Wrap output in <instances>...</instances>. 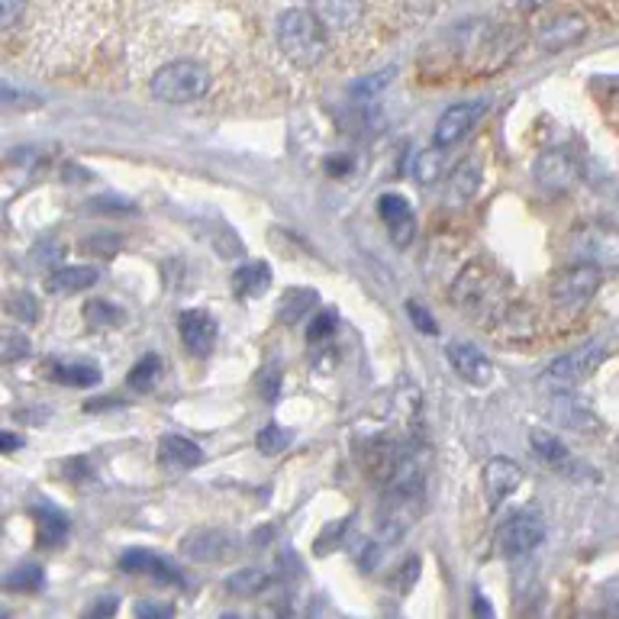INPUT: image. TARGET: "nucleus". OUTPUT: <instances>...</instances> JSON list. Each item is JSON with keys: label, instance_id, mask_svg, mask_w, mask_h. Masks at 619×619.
<instances>
[{"label": "nucleus", "instance_id": "nucleus-19", "mask_svg": "<svg viewBox=\"0 0 619 619\" xmlns=\"http://www.w3.org/2000/svg\"><path fill=\"white\" fill-rule=\"evenodd\" d=\"M159 461L169 471H190L203 461V451L197 443L172 433V436H162V443H159Z\"/></svg>", "mask_w": 619, "mask_h": 619}, {"label": "nucleus", "instance_id": "nucleus-23", "mask_svg": "<svg viewBox=\"0 0 619 619\" xmlns=\"http://www.w3.org/2000/svg\"><path fill=\"white\" fill-rule=\"evenodd\" d=\"M271 287V268L265 262H249L233 274V290L239 297H265Z\"/></svg>", "mask_w": 619, "mask_h": 619}, {"label": "nucleus", "instance_id": "nucleus-28", "mask_svg": "<svg viewBox=\"0 0 619 619\" xmlns=\"http://www.w3.org/2000/svg\"><path fill=\"white\" fill-rule=\"evenodd\" d=\"M410 172H413V177H417L423 187L436 184L445 172V152L443 149H426V152H420V156L413 159Z\"/></svg>", "mask_w": 619, "mask_h": 619}, {"label": "nucleus", "instance_id": "nucleus-51", "mask_svg": "<svg viewBox=\"0 0 619 619\" xmlns=\"http://www.w3.org/2000/svg\"><path fill=\"white\" fill-rule=\"evenodd\" d=\"M604 594H607V601H610V607H614V614H619V578H614L607 587H604Z\"/></svg>", "mask_w": 619, "mask_h": 619}, {"label": "nucleus", "instance_id": "nucleus-44", "mask_svg": "<svg viewBox=\"0 0 619 619\" xmlns=\"http://www.w3.org/2000/svg\"><path fill=\"white\" fill-rule=\"evenodd\" d=\"M417 578H420V558H417V555H410V558L400 565V574L394 578V587H397L400 594H407V591L417 584Z\"/></svg>", "mask_w": 619, "mask_h": 619}, {"label": "nucleus", "instance_id": "nucleus-7", "mask_svg": "<svg viewBox=\"0 0 619 619\" xmlns=\"http://www.w3.org/2000/svg\"><path fill=\"white\" fill-rule=\"evenodd\" d=\"M535 36H538V46L545 52H561V49H568L587 36V20L574 10H555V13L538 20Z\"/></svg>", "mask_w": 619, "mask_h": 619}, {"label": "nucleus", "instance_id": "nucleus-8", "mask_svg": "<svg viewBox=\"0 0 619 619\" xmlns=\"http://www.w3.org/2000/svg\"><path fill=\"white\" fill-rule=\"evenodd\" d=\"M310 10H313V16L320 20V26H323L326 39H330V46H333V39L361 33L364 16H368V7H364V3H349V0H323V3H313Z\"/></svg>", "mask_w": 619, "mask_h": 619}, {"label": "nucleus", "instance_id": "nucleus-4", "mask_svg": "<svg viewBox=\"0 0 619 619\" xmlns=\"http://www.w3.org/2000/svg\"><path fill=\"white\" fill-rule=\"evenodd\" d=\"M601 358H604V349L601 346H584V349H578V352H568L561 355V358H555L542 374H538V387H545L548 394H571V387L574 384H581L597 364H601Z\"/></svg>", "mask_w": 619, "mask_h": 619}, {"label": "nucleus", "instance_id": "nucleus-39", "mask_svg": "<svg viewBox=\"0 0 619 619\" xmlns=\"http://www.w3.org/2000/svg\"><path fill=\"white\" fill-rule=\"evenodd\" d=\"M391 85V72H384V75H371V78H364V82H358L352 88V100L355 103H368L374 94H381V90Z\"/></svg>", "mask_w": 619, "mask_h": 619}, {"label": "nucleus", "instance_id": "nucleus-17", "mask_svg": "<svg viewBox=\"0 0 619 619\" xmlns=\"http://www.w3.org/2000/svg\"><path fill=\"white\" fill-rule=\"evenodd\" d=\"M552 420H555L558 426L571 430V433H594V430H601L597 410H594L587 400L574 397V394H558V397L552 400Z\"/></svg>", "mask_w": 619, "mask_h": 619}, {"label": "nucleus", "instance_id": "nucleus-50", "mask_svg": "<svg viewBox=\"0 0 619 619\" xmlns=\"http://www.w3.org/2000/svg\"><path fill=\"white\" fill-rule=\"evenodd\" d=\"M16 448H23V440H20V436L0 433V451H16Z\"/></svg>", "mask_w": 619, "mask_h": 619}, {"label": "nucleus", "instance_id": "nucleus-49", "mask_svg": "<svg viewBox=\"0 0 619 619\" xmlns=\"http://www.w3.org/2000/svg\"><path fill=\"white\" fill-rule=\"evenodd\" d=\"M349 169H352V162H349V159H330V162H326V172L336 177L346 175Z\"/></svg>", "mask_w": 619, "mask_h": 619}, {"label": "nucleus", "instance_id": "nucleus-43", "mask_svg": "<svg viewBox=\"0 0 619 619\" xmlns=\"http://www.w3.org/2000/svg\"><path fill=\"white\" fill-rule=\"evenodd\" d=\"M407 313H410V320H413V326L423 333V336H440V323L430 317V310L423 307V304H407Z\"/></svg>", "mask_w": 619, "mask_h": 619}, {"label": "nucleus", "instance_id": "nucleus-48", "mask_svg": "<svg viewBox=\"0 0 619 619\" xmlns=\"http://www.w3.org/2000/svg\"><path fill=\"white\" fill-rule=\"evenodd\" d=\"M256 619H287V607H281V604H265V607L256 614Z\"/></svg>", "mask_w": 619, "mask_h": 619}, {"label": "nucleus", "instance_id": "nucleus-15", "mask_svg": "<svg viewBox=\"0 0 619 619\" xmlns=\"http://www.w3.org/2000/svg\"><path fill=\"white\" fill-rule=\"evenodd\" d=\"M404 445L394 436H374L364 443V471L377 481V484H391L404 465Z\"/></svg>", "mask_w": 619, "mask_h": 619}, {"label": "nucleus", "instance_id": "nucleus-37", "mask_svg": "<svg viewBox=\"0 0 619 619\" xmlns=\"http://www.w3.org/2000/svg\"><path fill=\"white\" fill-rule=\"evenodd\" d=\"M256 445H259V451H262V455H281V451L290 445V433H287V430H281V426H265V430L259 433Z\"/></svg>", "mask_w": 619, "mask_h": 619}, {"label": "nucleus", "instance_id": "nucleus-18", "mask_svg": "<svg viewBox=\"0 0 619 619\" xmlns=\"http://www.w3.org/2000/svg\"><path fill=\"white\" fill-rule=\"evenodd\" d=\"M523 484V468L510 458H491L484 465V491L491 507H500Z\"/></svg>", "mask_w": 619, "mask_h": 619}, {"label": "nucleus", "instance_id": "nucleus-20", "mask_svg": "<svg viewBox=\"0 0 619 619\" xmlns=\"http://www.w3.org/2000/svg\"><path fill=\"white\" fill-rule=\"evenodd\" d=\"M481 187V159L471 156L465 159L451 175H448V203L451 207H465Z\"/></svg>", "mask_w": 619, "mask_h": 619}, {"label": "nucleus", "instance_id": "nucleus-30", "mask_svg": "<svg viewBox=\"0 0 619 619\" xmlns=\"http://www.w3.org/2000/svg\"><path fill=\"white\" fill-rule=\"evenodd\" d=\"M85 320H88V326H94V330H116V326H123L126 313L120 307L107 304V300H90L88 307H85Z\"/></svg>", "mask_w": 619, "mask_h": 619}, {"label": "nucleus", "instance_id": "nucleus-5", "mask_svg": "<svg viewBox=\"0 0 619 619\" xmlns=\"http://www.w3.org/2000/svg\"><path fill=\"white\" fill-rule=\"evenodd\" d=\"M601 290V268L594 265H571L555 274L548 294L558 310H581L594 294Z\"/></svg>", "mask_w": 619, "mask_h": 619}, {"label": "nucleus", "instance_id": "nucleus-57", "mask_svg": "<svg viewBox=\"0 0 619 619\" xmlns=\"http://www.w3.org/2000/svg\"><path fill=\"white\" fill-rule=\"evenodd\" d=\"M617 458H619V443H617Z\"/></svg>", "mask_w": 619, "mask_h": 619}, {"label": "nucleus", "instance_id": "nucleus-56", "mask_svg": "<svg viewBox=\"0 0 619 619\" xmlns=\"http://www.w3.org/2000/svg\"><path fill=\"white\" fill-rule=\"evenodd\" d=\"M220 619H239L236 614H226V617H220Z\"/></svg>", "mask_w": 619, "mask_h": 619}, {"label": "nucleus", "instance_id": "nucleus-40", "mask_svg": "<svg viewBox=\"0 0 619 619\" xmlns=\"http://www.w3.org/2000/svg\"><path fill=\"white\" fill-rule=\"evenodd\" d=\"M116 610H120V601L113 594H100V597H94L88 607H85L82 619H113Z\"/></svg>", "mask_w": 619, "mask_h": 619}, {"label": "nucleus", "instance_id": "nucleus-54", "mask_svg": "<svg viewBox=\"0 0 619 619\" xmlns=\"http://www.w3.org/2000/svg\"><path fill=\"white\" fill-rule=\"evenodd\" d=\"M584 619H619V614H591V617Z\"/></svg>", "mask_w": 619, "mask_h": 619}, {"label": "nucleus", "instance_id": "nucleus-1", "mask_svg": "<svg viewBox=\"0 0 619 619\" xmlns=\"http://www.w3.org/2000/svg\"><path fill=\"white\" fill-rule=\"evenodd\" d=\"M136 52V75L143 88L169 107L213 100L233 65V46L216 26H149Z\"/></svg>", "mask_w": 619, "mask_h": 619}, {"label": "nucleus", "instance_id": "nucleus-34", "mask_svg": "<svg viewBox=\"0 0 619 619\" xmlns=\"http://www.w3.org/2000/svg\"><path fill=\"white\" fill-rule=\"evenodd\" d=\"M123 249V239L113 233H94L88 239H82V252L94 256V259H113Z\"/></svg>", "mask_w": 619, "mask_h": 619}, {"label": "nucleus", "instance_id": "nucleus-38", "mask_svg": "<svg viewBox=\"0 0 619 619\" xmlns=\"http://www.w3.org/2000/svg\"><path fill=\"white\" fill-rule=\"evenodd\" d=\"M0 107H39V94H29L23 88H13V85H0Z\"/></svg>", "mask_w": 619, "mask_h": 619}, {"label": "nucleus", "instance_id": "nucleus-33", "mask_svg": "<svg viewBox=\"0 0 619 619\" xmlns=\"http://www.w3.org/2000/svg\"><path fill=\"white\" fill-rule=\"evenodd\" d=\"M29 352H33V343H29L26 333H20V330H0V361L3 364H13V361L26 358Z\"/></svg>", "mask_w": 619, "mask_h": 619}, {"label": "nucleus", "instance_id": "nucleus-10", "mask_svg": "<svg viewBox=\"0 0 619 619\" xmlns=\"http://www.w3.org/2000/svg\"><path fill=\"white\" fill-rule=\"evenodd\" d=\"M484 113H487V100H468V103L448 107L443 116H440V123H436V149L445 152L455 143H461Z\"/></svg>", "mask_w": 619, "mask_h": 619}, {"label": "nucleus", "instance_id": "nucleus-36", "mask_svg": "<svg viewBox=\"0 0 619 619\" xmlns=\"http://www.w3.org/2000/svg\"><path fill=\"white\" fill-rule=\"evenodd\" d=\"M336 326H339L336 313H333V310H320V313H317V317L310 320L307 339H310V343H323V339L336 336Z\"/></svg>", "mask_w": 619, "mask_h": 619}, {"label": "nucleus", "instance_id": "nucleus-35", "mask_svg": "<svg viewBox=\"0 0 619 619\" xmlns=\"http://www.w3.org/2000/svg\"><path fill=\"white\" fill-rule=\"evenodd\" d=\"M156 561H159V555H152V552H146V548H129V552L120 555V568H123L126 574H152V571H156Z\"/></svg>", "mask_w": 619, "mask_h": 619}, {"label": "nucleus", "instance_id": "nucleus-53", "mask_svg": "<svg viewBox=\"0 0 619 619\" xmlns=\"http://www.w3.org/2000/svg\"><path fill=\"white\" fill-rule=\"evenodd\" d=\"M107 407H120V400H88V410H107Z\"/></svg>", "mask_w": 619, "mask_h": 619}, {"label": "nucleus", "instance_id": "nucleus-31", "mask_svg": "<svg viewBox=\"0 0 619 619\" xmlns=\"http://www.w3.org/2000/svg\"><path fill=\"white\" fill-rule=\"evenodd\" d=\"M3 310L16 320V323H36L39 320V304L29 290H13L3 297Z\"/></svg>", "mask_w": 619, "mask_h": 619}, {"label": "nucleus", "instance_id": "nucleus-9", "mask_svg": "<svg viewBox=\"0 0 619 619\" xmlns=\"http://www.w3.org/2000/svg\"><path fill=\"white\" fill-rule=\"evenodd\" d=\"M532 181L545 194H561L578 181V159L568 149H548L532 162Z\"/></svg>", "mask_w": 619, "mask_h": 619}, {"label": "nucleus", "instance_id": "nucleus-22", "mask_svg": "<svg viewBox=\"0 0 619 619\" xmlns=\"http://www.w3.org/2000/svg\"><path fill=\"white\" fill-rule=\"evenodd\" d=\"M97 268L90 265H72V268H59L49 274L46 287L49 294H78V290H88L90 284H97Z\"/></svg>", "mask_w": 619, "mask_h": 619}, {"label": "nucleus", "instance_id": "nucleus-13", "mask_svg": "<svg viewBox=\"0 0 619 619\" xmlns=\"http://www.w3.org/2000/svg\"><path fill=\"white\" fill-rule=\"evenodd\" d=\"M377 213L391 233V243L397 249H407L417 236V216H413V207L407 203V197L400 194H381L377 197Z\"/></svg>", "mask_w": 619, "mask_h": 619}, {"label": "nucleus", "instance_id": "nucleus-11", "mask_svg": "<svg viewBox=\"0 0 619 619\" xmlns=\"http://www.w3.org/2000/svg\"><path fill=\"white\" fill-rule=\"evenodd\" d=\"M181 552L190 561H226L236 552V535L226 530H216V527H203V530H194L184 535Z\"/></svg>", "mask_w": 619, "mask_h": 619}, {"label": "nucleus", "instance_id": "nucleus-27", "mask_svg": "<svg viewBox=\"0 0 619 619\" xmlns=\"http://www.w3.org/2000/svg\"><path fill=\"white\" fill-rule=\"evenodd\" d=\"M530 443H532V451H535L545 465H552V468H565V465H568V458H571L568 445L561 443V440H555L552 433L535 430V433L530 436Z\"/></svg>", "mask_w": 619, "mask_h": 619}, {"label": "nucleus", "instance_id": "nucleus-29", "mask_svg": "<svg viewBox=\"0 0 619 619\" xmlns=\"http://www.w3.org/2000/svg\"><path fill=\"white\" fill-rule=\"evenodd\" d=\"M159 377H162V358H159V355H146V358H139V364L129 371L126 384H129L133 391L146 394V391H152V387H156V381H159Z\"/></svg>", "mask_w": 619, "mask_h": 619}, {"label": "nucleus", "instance_id": "nucleus-25", "mask_svg": "<svg viewBox=\"0 0 619 619\" xmlns=\"http://www.w3.org/2000/svg\"><path fill=\"white\" fill-rule=\"evenodd\" d=\"M0 584H3L7 591H13V594H36V591H42L46 574H42L39 565H20V568H13L10 574H3Z\"/></svg>", "mask_w": 619, "mask_h": 619}, {"label": "nucleus", "instance_id": "nucleus-52", "mask_svg": "<svg viewBox=\"0 0 619 619\" xmlns=\"http://www.w3.org/2000/svg\"><path fill=\"white\" fill-rule=\"evenodd\" d=\"M474 614H478V619H494V614L484 604V597H474Z\"/></svg>", "mask_w": 619, "mask_h": 619}, {"label": "nucleus", "instance_id": "nucleus-46", "mask_svg": "<svg viewBox=\"0 0 619 619\" xmlns=\"http://www.w3.org/2000/svg\"><path fill=\"white\" fill-rule=\"evenodd\" d=\"M355 561H358L361 571H374V565H377V542L361 538V545L355 548Z\"/></svg>", "mask_w": 619, "mask_h": 619}, {"label": "nucleus", "instance_id": "nucleus-21", "mask_svg": "<svg viewBox=\"0 0 619 619\" xmlns=\"http://www.w3.org/2000/svg\"><path fill=\"white\" fill-rule=\"evenodd\" d=\"M317 300H320V294L313 287H287L277 300V320L284 326H294L317 307Z\"/></svg>", "mask_w": 619, "mask_h": 619}, {"label": "nucleus", "instance_id": "nucleus-47", "mask_svg": "<svg viewBox=\"0 0 619 619\" xmlns=\"http://www.w3.org/2000/svg\"><path fill=\"white\" fill-rule=\"evenodd\" d=\"M259 387H262V397H265V400H277V387H281L277 368H265V371L259 374Z\"/></svg>", "mask_w": 619, "mask_h": 619}, {"label": "nucleus", "instance_id": "nucleus-41", "mask_svg": "<svg viewBox=\"0 0 619 619\" xmlns=\"http://www.w3.org/2000/svg\"><path fill=\"white\" fill-rule=\"evenodd\" d=\"M88 213H116V216H126V213H136V207L129 200H120V197H94L88 200Z\"/></svg>", "mask_w": 619, "mask_h": 619}, {"label": "nucleus", "instance_id": "nucleus-55", "mask_svg": "<svg viewBox=\"0 0 619 619\" xmlns=\"http://www.w3.org/2000/svg\"><path fill=\"white\" fill-rule=\"evenodd\" d=\"M0 619H10V614H7V610H0Z\"/></svg>", "mask_w": 619, "mask_h": 619}, {"label": "nucleus", "instance_id": "nucleus-3", "mask_svg": "<svg viewBox=\"0 0 619 619\" xmlns=\"http://www.w3.org/2000/svg\"><path fill=\"white\" fill-rule=\"evenodd\" d=\"M274 42L297 69H317L330 55V39L310 7H287L274 20Z\"/></svg>", "mask_w": 619, "mask_h": 619}, {"label": "nucleus", "instance_id": "nucleus-12", "mask_svg": "<svg viewBox=\"0 0 619 619\" xmlns=\"http://www.w3.org/2000/svg\"><path fill=\"white\" fill-rule=\"evenodd\" d=\"M545 542V523L532 513L523 517H513L507 527H500L497 532V548L510 558H520V555H530L538 545Z\"/></svg>", "mask_w": 619, "mask_h": 619}, {"label": "nucleus", "instance_id": "nucleus-42", "mask_svg": "<svg viewBox=\"0 0 619 619\" xmlns=\"http://www.w3.org/2000/svg\"><path fill=\"white\" fill-rule=\"evenodd\" d=\"M136 619H175V604L172 601H139Z\"/></svg>", "mask_w": 619, "mask_h": 619}, {"label": "nucleus", "instance_id": "nucleus-6", "mask_svg": "<svg viewBox=\"0 0 619 619\" xmlns=\"http://www.w3.org/2000/svg\"><path fill=\"white\" fill-rule=\"evenodd\" d=\"M571 252L581 259V265L619 268V230L607 223H587L574 233Z\"/></svg>", "mask_w": 619, "mask_h": 619}, {"label": "nucleus", "instance_id": "nucleus-45", "mask_svg": "<svg viewBox=\"0 0 619 619\" xmlns=\"http://www.w3.org/2000/svg\"><path fill=\"white\" fill-rule=\"evenodd\" d=\"M23 16H26V3H16V0H0V29L16 26Z\"/></svg>", "mask_w": 619, "mask_h": 619}, {"label": "nucleus", "instance_id": "nucleus-16", "mask_svg": "<svg viewBox=\"0 0 619 619\" xmlns=\"http://www.w3.org/2000/svg\"><path fill=\"white\" fill-rule=\"evenodd\" d=\"M448 364L455 368V374L465 381V384H471V387H487L491 381H494V364H491V358L481 352L474 343H451L448 346Z\"/></svg>", "mask_w": 619, "mask_h": 619}, {"label": "nucleus", "instance_id": "nucleus-14", "mask_svg": "<svg viewBox=\"0 0 619 619\" xmlns=\"http://www.w3.org/2000/svg\"><path fill=\"white\" fill-rule=\"evenodd\" d=\"M177 333H181V343L190 349L194 355H210L216 346V336H220V326H216V317L210 310H184L177 317Z\"/></svg>", "mask_w": 619, "mask_h": 619}, {"label": "nucleus", "instance_id": "nucleus-24", "mask_svg": "<svg viewBox=\"0 0 619 619\" xmlns=\"http://www.w3.org/2000/svg\"><path fill=\"white\" fill-rule=\"evenodd\" d=\"M36 535L42 545H59L69 535V520L62 517V510L39 504L36 507Z\"/></svg>", "mask_w": 619, "mask_h": 619}, {"label": "nucleus", "instance_id": "nucleus-2", "mask_svg": "<svg viewBox=\"0 0 619 619\" xmlns=\"http://www.w3.org/2000/svg\"><path fill=\"white\" fill-rule=\"evenodd\" d=\"M451 304L471 320L497 323L507 313V277L487 262H471L451 284Z\"/></svg>", "mask_w": 619, "mask_h": 619}, {"label": "nucleus", "instance_id": "nucleus-26", "mask_svg": "<svg viewBox=\"0 0 619 619\" xmlns=\"http://www.w3.org/2000/svg\"><path fill=\"white\" fill-rule=\"evenodd\" d=\"M268 584H271V574H268L265 568H243V571H236L233 578H226V591H230V594H239V597L262 594Z\"/></svg>", "mask_w": 619, "mask_h": 619}, {"label": "nucleus", "instance_id": "nucleus-32", "mask_svg": "<svg viewBox=\"0 0 619 619\" xmlns=\"http://www.w3.org/2000/svg\"><path fill=\"white\" fill-rule=\"evenodd\" d=\"M52 377L62 381V384H72V387H94L100 381V371L94 364H55L52 368Z\"/></svg>", "mask_w": 619, "mask_h": 619}]
</instances>
